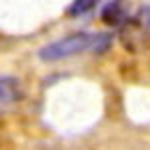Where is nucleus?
Wrapping results in <instances>:
<instances>
[{
  "label": "nucleus",
  "instance_id": "1",
  "mask_svg": "<svg viewBox=\"0 0 150 150\" xmlns=\"http://www.w3.org/2000/svg\"><path fill=\"white\" fill-rule=\"evenodd\" d=\"M92 44V34L88 32H74L64 38H58L54 42L46 44L44 48H40L38 56L46 62H54V60H62V58H70L78 52H84L86 48H90Z\"/></svg>",
  "mask_w": 150,
  "mask_h": 150
},
{
  "label": "nucleus",
  "instance_id": "2",
  "mask_svg": "<svg viewBox=\"0 0 150 150\" xmlns=\"http://www.w3.org/2000/svg\"><path fill=\"white\" fill-rule=\"evenodd\" d=\"M20 98V82L14 76L0 78V104H10Z\"/></svg>",
  "mask_w": 150,
  "mask_h": 150
},
{
  "label": "nucleus",
  "instance_id": "3",
  "mask_svg": "<svg viewBox=\"0 0 150 150\" xmlns=\"http://www.w3.org/2000/svg\"><path fill=\"white\" fill-rule=\"evenodd\" d=\"M102 18L108 24H120L124 20V8L120 2H108L102 8Z\"/></svg>",
  "mask_w": 150,
  "mask_h": 150
},
{
  "label": "nucleus",
  "instance_id": "4",
  "mask_svg": "<svg viewBox=\"0 0 150 150\" xmlns=\"http://www.w3.org/2000/svg\"><path fill=\"white\" fill-rule=\"evenodd\" d=\"M110 44V34H98V36H92V44L90 48H94L96 52H104Z\"/></svg>",
  "mask_w": 150,
  "mask_h": 150
},
{
  "label": "nucleus",
  "instance_id": "5",
  "mask_svg": "<svg viewBox=\"0 0 150 150\" xmlns=\"http://www.w3.org/2000/svg\"><path fill=\"white\" fill-rule=\"evenodd\" d=\"M96 2H92V0H80V2H74L72 6L68 8L70 14H82V12H86V10H90Z\"/></svg>",
  "mask_w": 150,
  "mask_h": 150
},
{
  "label": "nucleus",
  "instance_id": "6",
  "mask_svg": "<svg viewBox=\"0 0 150 150\" xmlns=\"http://www.w3.org/2000/svg\"><path fill=\"white\" fill-rule=\"evenodd\" d=\"M138 20H140V24H142L146 30H150V6H144V8L140 10Z\"/></svg>",
  "mask_w": 150,
  "mask_h": 150
}]
</instances>
